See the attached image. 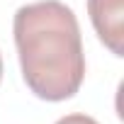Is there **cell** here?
I'll use <instances>...</instances> for the list:
<instances>
[{"mask_svg":"<svg viewBox=\"0 0 124 124\" xmlns=\"http://www.w3.org/2000/svg\"><path fill=\"white\" fill-rule=\"evenodd\" d=\"M17 58L27 88L46 100L73 97L85 78V54L73 10L58 0L22 5L12 20Z\"/></svg>","mask_w":124,"mask_h":124,"instance_id":"1","label":"cell"},{"mask_svg":"<svg viewBox=\"0 0 124 124\" xmlns=\"http://www.w3.org/2000/svg\"><path fill=\"white\" fill-rule=\"evenodd\" d=\"M88 15L100 41L114 56H124V0H88Z\"/></svg>","mask_w":124,"mask_h":124,"instance_id":"2","label":"cell"},{"mask_svg":"<svg viewBox=\"0 0 124 124\" xmlns=\"http://www.w3.org/2000/svg\"><path fill=\"white\" fill-rule=\"evenodd\" d=\"M56 124H100L97 119L88 117V114H80V112H73V114H66V117H61Z\"/></svg>","mask_w":124,"mask_h":124,"instance_id":"3","label":"cell"},{"mask_svg":"<svg viewBox=\"0 0 124 124\" xmlns=\"http://www.w3.org/2000/svg\"><path fill=\"white\" fill-rule=\"evenodd\" d=\"M0 80H3V56H0Z\"/></svg>","mask_w":124,"mask_h":124,"instance_id":"4","label":"cell"}]
</instances>
